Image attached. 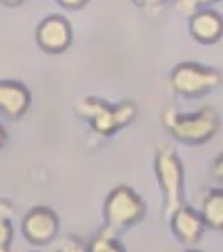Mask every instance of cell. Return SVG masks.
Wrapping results in <instances>:
<instances>
[{"label": "cell", "mask_w": 223, "mask_h": 252, "mask_svg": "<svg viewBox=\"0 0 223 252\" xmlns=\"http://www.w3.org/2000/svg\"><path fill=\"white\" fill-rule=\"evenodd\" d=\"M161 119L167 132L185 145H205L221 127V119H219L217 110L210 105L201 107L194 114H181L176 107L170 105V107H165Z\"/></svg>", "instance_id": "cell-1"}, {"label": "cell", "mask_w": 223, "mask_h": 252, "mask_svg": "<svg viewBox=\"0 0 223 252\" xmlns=\"http://www.w3.org/2000/svg\"><path fill=\"white\" fill-rule=\"evenodd\" d=\"M76 114L90 123L92 132L98 136H112L125 125H129L136 119V105L132 100H123V103H107V100L94 98V96H85L76 103Z\"/></svg>", "instance_id": "cell-2"}, {"label": "cell", "mask_w": 223, "mask_h": 252, "mask_svg": "<svg viewBox=\"0 0 223 252\" xmlns=\"http://www.w3.org/2000/svg\"><path fill=\"white\" fill-rule=\"evenodd\" d=\"M154 174H157L159 188L163 194V210L170 217L179 205H183L185 199V170L179 154L172 148H161L154 157Z\"/></svg>", "instance_id": "cell-3"}, {"label": "cell", "mask_w": 223, "mask_h": 252, "mask_svg": "<svg viewBox=\"0 0 223 252\" xmlns=\"http://www.w3.org/2000/svg\"><path fill=\"white\" fill-rule=\"evenodd\" d=\"M103 214L105 228L116 234L119 230H127L132 225H136L145 217V201L129 186H119L105 199Z\"/></svg>", "instance_id": "cell-4"}, {"label": "cell", "mask_w": 223, "mask_h": 252, "mask_svg": "<svg viewBox=\"0 0 223 252\" xmlns=\"http://www.w3.org/2000/svg\"><path fill=\"white\" fill-rule=\"evenodd\" d=\"M170 85L183 98H201L205 94H212L217 87H221V71L185 61L172 69Z\"/></svg>", "instance_id": "cell-5"}, {"label": "cell", "mask_w": 223, "mask_h": 252, "mask_svg": "<svg viewBox=\"0 0 223 252\" xmlns=\"http://www.w3.org/2000/svg\"><path fill=\"white\" fill-rule=\"evenodd\" d=\"M61 221L52 208L36 205L23 217V234L32 246H47L58 237Z\"/></svg>", "instance_id": "cell-6"}, {"label": "cell", "mask_w": 223, "mask_h": 252, "mask_svg": "<svg viewBox=\"0 0 223 252\" xmlns=\"http://www.w3.org/2000/svg\"><path fill=\"white\" fill-rule=\"evenodd\" d=\"M36 43L47 54H63L71 45V25L65 16H47L36 27Z\"/></svg>", "instance_id": "cell-7"}, {"label": "cell", "mask_w": 223, "mask_h": 252, "mask_svg": "<svg viewBox=\"0 0 223 252\" xmlns=\"http://www.w3.org/2000/svg\"><path fill=\"white\" fill-rule=\"evenodd\" d=\"M170 228L181 243H190L192 246V243H196L203 237L205 223L196 210L188 208V205H179V208L170 214Z\"/></svg>", "instance_id": "cell-8"}, {"label": "cell", "mask_w": 223, "mask_h": 252, "mask_svg": "<svg viewBox=\"0 0 223 252\" xmlns=\"http://www.w3.org/2000/svg\"><path fill=\"white\" fill-rule=\"evenodd\" d=\"M32 105V94L20 81H0V114L7 119H20Z\"/></svg>", "instance_id": "cell-9"}, {"label": "cell", "mask_w": 223, "mask_h": 252, "mask_svg": "<svg viewBox=\"0 0 223 252\" xmlns=\"http://www.w3.org/2000/svg\"><path fill=\"white\" fill-rule=\"evenodd\" d=\"M190 33L192 38L201 45H214L221 40L223 18L219 11L199 9L190 16Z\"/></svg>", "instance_id": "cell-10"}, {"label": "cell", "mask_w": 223, "mask_h": 252, "mask_svg": "<svg viewBox=\"0 0 223 252\" xmlns=\"http://www.w3.org/2000/svg\"><path fill=\"white\" fill-rule=\"evenodd\" d=\"M201 219L208 228L212 230H223V190L221 188H214L208 194L203 196V203H201Z\"/></svg>", "instance_id": "cell-11"}, {"label": "cell", "mask_w": 223, "mask_h": 252, "mask_svg": "<svg viewBox=\"0 0 223 252\" xmlns=\"http://www.w3.org/2000/svg\"><path fill=\"white\" fill-rule=\"evenodd\" d=\"M11 217H14V205L9 201L0 199V252H9L11 239H14Z\"/></svg>", "instance_id": "cell-12"}, {"label": "cell", "mask_w": 223, "mask_h": 252, "mask_svg": "<svg viewBox=\"0 0 223 252\" xmlns=\"http://www.w3.org/2000/svg\"><path fill=\"white\" fill-rule=\"evenodd\" d=\"M87 252H125L123 246L119 243V239L114 237V232L107 228H103L87 246Z\"/></svg>", "instance_id": "cell-13"}, {"label": "cell", "mask_w": 223, "mask_h": 252, "mask_svg": "<svg viewBox=\"0 0 223 252\" xmlns=\"http://www.w3.org/2000/svg\"><path fill=\"white\" fill-rule=\"evenodd\" d=\"M214 2H221V0H176V11L183 16H192L194 11L205 9Z\"/></svg>", "instance_id": "cell-14"}, {"label": "cell", "mask_w": 223, "mask_h": 252, "mask_svg": "<svg viewBox=\"0 0 223 252\" xmlns=\"http://www.w3.org/2000/svg\"><path fill=\"white\" fill-rule=\"evenodd\" d=\"M52 252H87V246L76 237H61Z\"/></svg>", "instance_id": "cell-15"}, {"label": "cell", "mask_w": 223, "mask_h": 252, "mask_svg": "<svg viewBox=\"0 0 223 252\" xmlns=\"http://www.w3.org/2000/svg\"><path fill=\"white\" fill-rule=\"evenodd\" d=\"M132 2L138 9H159V7H163L170 0H132Z\"/></svg>", "instance_id": "cell-16"}, {"label": "cell", "mask_w": 223, "mask_h": 252, "mask_svg": "<svg viewBox=\"0 0 223 252\" xmlns=\"http://www.w3.org/2000/svg\"><path fill=\"white\" fill-rule=\"evenodd\" d=\"M56 2L65 9H83L87 5V0H56Z\"/></svg>", "instance_id": "cell-17"}, {"label": "cell", "mask_w": 223, "mask_h": 252, "mask_svg": "<svg viewBox=\"0 0 223 252\" xmlns=\"http://www.w3.org/2000/svg\"><path fill=\"white\" fill-rule=\"evenodd\" d=\"M221 163H223V157L219 154V157L214 158V167H212V176L219 179V181H221Z\"/></svg>", "instance_id": "cell-18"}, {"label": "cell", "mask_w": 223, "mask_h": 252, "mask_svg": "<svg viewBox=\"0 0 223 252\" xmlns=\"http://www.w3.org/2000/svg\"><path fill=\"white\" fill-rule=\"evenodd\" d=\"M5 141H7V129H5V125L0 123V148L5 145Z\"/></svg>", "instance_id": "cell-19"}, {"label": "cell", "mask_w": 223, "mask_h": 252, "mask_svg": "<svg viewBox=\"0 0 223 252\" xmlns=\"http://www.w3.org/2000/svg\"><path fill=\"white\" fill-rule=\"evenodd\" d=\"M2 5H7V7H16V5H20L23 0H0Z\"/></svg>", "instance_id": "cell-20"}, {"label": "cell", "mask_w": 223, "mask_h": 252, "mask_svg": "<svg viewBox=\"0 0 223 252\" xmlns=\"http://www.w3.org/2000/svg\"><path fill=\"white\" fill-rule=\"evenodd\" d=\"M185 252H201V250H185Z\"/></svg>", "instance_id": "cell-21"}]
</instances>
